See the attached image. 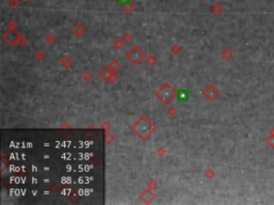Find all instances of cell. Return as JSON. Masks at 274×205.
Listing matches in <instances>:
<instances>
[{
    "instance_id": "obj_1",
    "label": "cell",
    "mask_w": 274,
    "mask_h": 205,
    "mask_svg": "<svg viewBox=\"0 0 274 205\" xmlns=\"http://www.w3.org/2000/svg\"><path fill=\"white\" fill-rule=\"evenodd\" d=\"M187 98H188V93H187V92L181 91L179 93V99H181V101H187Z\"/></svg>"
},
{
    "instance_id": "obj_2",
    "label": "cell",
    "mask_w": 274,
    "mask_h": 205,
    "mask_svg": "<svg viewBox=\"0 0 274 205\" xmlns=\"http://www.w3.org/2000/svg\"><path fill=\"white\" fill-rule=\"evenodd\" d=\"M121 2L122 3H130V0H121Z\"/></svg>"
}]
</instances>
